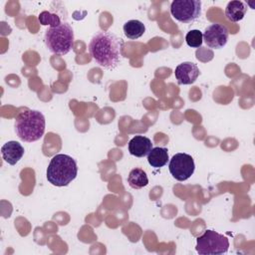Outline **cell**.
<instances>
[{
  "label": "cell",
  "mask_w": 255,
  "mask_h": 255,
  "mask_svg": "<svg viewBox=\"0 0 255 255\" xmlns=\"http://www.w3.org/2000/svg\"><path fill=\"white\" fill-rule=\"evenodd\" d=\"M77 162L68 154L54 155L47 168V179L55 186H67L77 177Z\"/></svg>",
  "instance_id": "3"
},
{
  "label": "cell",
  "mask_w": 255,
  "mask_h": 255,
  "mask_svg": "<svg viewBox=\"0 0 255 255\" xmlns=\"http://www.w3.org/2000/svg\"><path fill=\"white\" fill-rule=\"evenodd\" d=\"M128 183L133 189H140L147 185L148 178L145 171L141 168H133L128 176Z\"/></svg>",
  "instance_id": "15"
},
{
  "label": "cell",
  "mask_w": 255,
  "mask_h": 255,
  "mask_svg": "<svg viewBox=\"0 0 255 255\" xmlns=\"http://www.w3.org/2000/svg\"><path fill=\"white\" fill-rule=\"evenodd\" d=\"M24 152L25 150L22 144L15 140L7 141L1 147V154L3 159L11 165H15L22 158Z\"/></svg>",
  "instance_id": "10"
},
{
  "label": "cell",
  "mask_w": 255,
  "mask_h": 255,
  "mask_svg": "<svg viewBox=\"0 0 255 255\" xmlns=\"http://www.w3.org/2000/svg\"><path fill=\"white\" fill-rule=\"evenodd\" d=\"M39 21L42 25H50V27L57 26L61 24L60 17L57 14L48 12V11H43L39 15Z\"/></svg>",
  "instance_id": "17"
},
{
  "label": "cell",
  "mask_w": 255,
  "mask_h": 255,
  "mask_svg": "<svg viewBox=\"0 0 255 255\" xmlns=\"http://www.w3.org/2000/svg\"><path fill=\"white\" fill-rule=\"evenodd\" d=\"M228 248V238L214 230H206L196 240V251L200 255L224 254Z\"/></svg>",
  "instance_id": "5"
},
{
  "label": "cell",
  "mask_w": 255,
  "mask_h": 255,
  "mask_svg": "<svg viewBox=\"0 0 255 255\" xmlns=\"http://www.w3.org/2000/svg\"><path fill=\"white\" fill-rule=\"evenodd\" d=\"M44 40L50 52L56 55H66L74 46L73 28L67 22L49 27L46 30Z\"/></svg>",
  "instance_id": "4"
},
{
  "label": "cell",
  "mask_w": 255,
  "mask_h": 255,
  "mask_svg": "<svg viewBox=\"0 0 255 255\" xmlns=\"http://www.w3.org/2000/svg\"><path fill=\"white\" fill-rule=\"evenodd\" d=\"M247 4L242 1L234 0L228 2L225 8V16L231 22H239L247 12Z\"/></svg>",
  "instance_id": "12"
},
{
  "label": "cell",
  "mask_w": 255,
  "mask_h": 255,
  "mask_svg": "<svg viewBox=\"0 0 255 255\" xmlns=\"http://www.w3.org/2000/svg\"><path fill=\"white\" fill-rule=\"evenodd\" d=\"M170 174L178 181L188 179L194 172L195 164L191 155L183 152L175 153L168 164Z\"/></svg>",
  "instance_id": "7"
},
{
  "label": "cell",
  "mask_w": 255,
  "mask_h": 255,
  "mask_svg": "<svg viewBox=\"0 0 255 255\" xmlns=\"http://www.w3.org/2000/svg\"><path fill=\"white\" fill-rule=\"evenodd\" d=\"M173 18L181 23H190L201 14V1L199 0H174L170 5Z\"/></svg>",
  "instance_id": "6"
},
{
  "label": "cell",
  "mask_w": 255,
  "mask_h": 255,
  "mask_svg": "<svg viewBox=\"0 0 255 255\" xmlns=\"http://www.w3.org/2000/svg\"><path fill=\"white\" fill-rule=\"evenodd\" d=\"M185 42L191 48H199L203 42V34L199 30H190L185 35Z\"/></svg>",
  "instance_id": "16"
},
{
  "label": "cell",
  "mask_w": 255,
  "mask_h": 255,
  "mask_svg": "<svg viewBox=\"0 0 255 255\" xmlns=\"http://www.w3.org/2000/svg\"><path fill=\"white\" fill-rule=\"evenodd\" d=\"M124 33L125 35L131 40L138 39L145 32L144 24L139 20H129L124 24Z\"/></svg>",
  "instance_id": "14"
},
{
  "label": "cell",
  "mask_w": 255,
  "mask_h": 255,
  "mask_svg": "<svg viewBox=\"0 0 255 255\" xmlns=\"http://www.w3.org/2000/svg\"><path fill=\"white\" fill-rule=\"evenodd\" d=\"M203 41L211 49H220L227 43L229 31L222 24H211L204 30Z\"/></svg>",
  "instance_id": "8"
},
{
  "label": "cell",
  "mask_w": 255,
  "mask_h": 255,
  "mask_svg": "<svg viewBox=\"0 0 255 255\" xmlns=\"http://www.w3.org/2000/svg\"><path fill=\"white\" fill-rule=\"evenodd\" d=\"M89 53L105 69H115L122 61L124 41L109 31L97 32L89 43Z\"/></svg>",
  "instance_id": "1"
},
{
  "label": "cell",
  "mask_w": 255,
  "mask_h": 255,
  "mask_svg": "<svg viewBox=\"0 0 255 255\" xmlns=\"http://www.w3.org/2000/svg\"><path fill=\"white\" fill-rule=\"evenodd\" d=\"M128 151L136 157H143L149 153L152 148L151 140L143 135H135L128 142Z\"/></svg>",
  "instance_id": "11"
},
{
  "label": "cell",
  "mask_w": 255,
  "mask_h": 255,
  "mask_svg": "<svg viewBox=\"0 0 255 255\" xmlns=\"http://www.w3.org/2000/svg\"><path fill=\"white\" fill-rule=\"evenodd\" d=\"M45 117L35 110H25L15 119V132L18 137L27 142L40 139L45 132Z\"/></svg>",
  "instance_id": "2"
},
{
  "label": "cell",
  "mask_w": 255,
  "mask_h": 255,
  "mask_svg": "<svg viewBox=\"0 0 255 255\" xmlns=\"http://www.w3.org/2000/svg\"><path fill=\"white\" fill-rule=\"evenodd\" d=\"M198 67L192 62H183L179 64L174 71L175 78L179 85H191L199 76Z\"/></svg>",
  "instance_id": "9"
},
{
  "label": "cell",
  "mask_w": 255,
  "mask_h": 255,
  "mask_svg": "<svg viewBox=\"0 0 255 255\" xmlns=\"http://www.w3.org/2000/svg\"><path fill=\"white\" fill-rule=\"evenodd\" d=\"M148 163L154 167L159 168L164 166L168 161V150L165 147H153L147 154Z\"/></svg>",
  "instance_id": "13"
}]
</instances>
